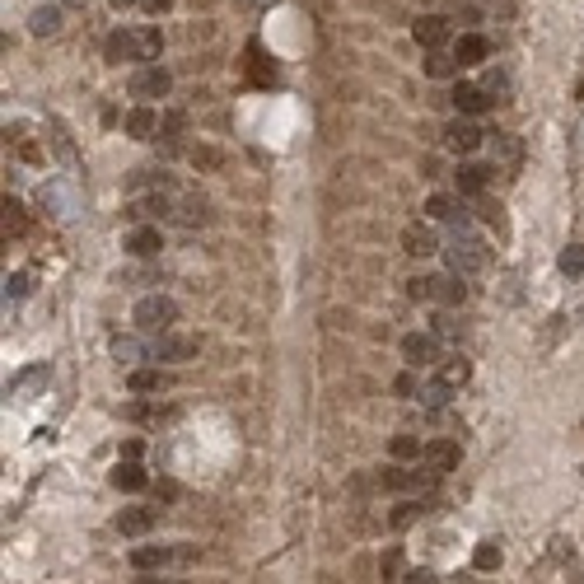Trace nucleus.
Here are the masks:
<instances>
[{"instance_id": "1", "label": "nucleus", "mask_w": 584, "mask_h": 584, "mask_svg": "<svg viewBox=\"0 0 584 584\" xmlns=\"http://www.w3.org/2000/svg\"><path fill=\"white\" fill-rule=\"evenodd\" d=\"M159 52H164V33L159 29H118L113 38L103 42L108 61H150V66H159Z\"/></svg>"}, {"instance_id": "2", "label": "nucleus", "mask_w": 584, "mask_h": 584, "mask_svg": "<svg viewBox=\"0 0 584 584\" xmlns=\"http://www.w3.org/2000/svg\"><path fill=\"white\" fill-rule=\"evenodd\" d=\"M444 258H449V271L454 276H477L491 267V248L472 234H454V243L444 248Z\"/></svg>"}, {"instance_id": "3", "label": "nucleus", "mask_w": 584, "mask_h": 584, "mask_svg": "<svg viewBox=\"0 0 584 584\" xmlns=\"http://www.w3.org/2000/svg\"><path fill=\"white\" fill-rule=\"evenodd\" d=\"M131 323L141 327V332H169V327L178 323V299H169V295H146V299L131 309Z\"/></svg>"}, {"instance_id": "4", "label": "nucleus", "mask_w": 584, "mask_h": 584, "mask_svg": "<svg viewBox=\"0 0 584 584\" xmlns=\"http://www.w3.org/2000/svg\"><path fill=\"white\" fill-rule=\"evenodd\" d=\"M463 276H411L407 281V295L411 299H439V304H463Z\"/></svg>"}, {"instance_id": "5", "label": "nucleus", "mask_w": 584, "mask_h": 584, "mask_svg": "<svg viewBox=\"0 0 584 584\" xmlns=\"http://www.w3.org/2000/svg\"><path fill=\"white\" fill-rule=\"evenodd\" d=\"M131 99H141V103H150V99H169V89H174V75L164 71V66H141L131 75Z\"/></svg>"}, {"instance_id": "6", "label": "nucleus", "mask_w": 584, "mask_h": 584, "mask_svg": "<svg viewBox=\"0 0 584 584\" xmlns=\"http://www.w3.org/2000/svg\"><path fill=\"white\" fill-rule=\"evenodd\" d=\"M202 351L197 337H178V332H159L155 346H150V360H164V365H183V360H192Z\"/></svg>"}, {"instance_id": "7", "label": "nucleus", "mask_w": 584, "mask_h": 584, "mask_svg": "<svg viewBox=\"0 0 584 584\" xmlns=\"http://www.w3.org/2000/svg\"><path fill=\"white\" fill-rule=\"evenodd\" d=\"M444 146H449L454 155H472V150L486 146V131L472 122V118H454L449 127H444Z\"/></svg>"}, {"instance_id": "8", "label": "nucleus", "mask_w": 584, "mask_h": 584, "mask_svg": "<svg viewBox=\"0 0 584 584\" xmlns=\"http://www.w3.org/2000/svg\"><path fill=\"white\" fill-rule=\"evenodd\" d=\"M402 360L411 370H430V365H439V342L430 337V332H407L402 337Z\"/></svg>"}, {"instance_id": "9", "label": "nucleus", "mask_w": 584, "mask_h": 584, "mask_svg": "<svg viewBox=\"0 0 584 584\" xmlns=\"http://www.w3.org/2000/svg\"><path fill=\"white\" fill-rule=\"evenodd\" d=\"M426 215L439 220V225H454V230L467 225V206H463V197H449V192H435V197L426 202Z\"/></svg>"}, {"instance_id": "10", "label": "nucleus", "mask_w": 584, "mask_h": 584, "mask_svg": "<svg viewBox=\"0 0 584 584\" xmlns=\"http://www.w3.org/2000/svg\"><path fill=\"white\" fill-rule=\"evenodd\" d=\"M411 38L421 42L426 52H439L444 42H449V19H444V14H421L411 24Z\"/></svg>"}, {"instance_id": "11", "label": "nucleus", "mask_w": 584, "mask_h": 584, "mask_svg": "<svg viewBox=\"0 0 584 584\" xmlns=\"http://www.w3.org/2000/svg\"><path fill=\"white\" fill-rule=\"evenodd\" d=\"M435 482V472H407V467H383L379 486L383 491H426Z\"/></svg>"}, {"instance_id": "12", "label": "nucleus", "mask_w": 584, "mask_h": 584, "mask_svg": "<svg viewBox=\"0 0 584 584\" xmlns=\"http://www.w3.org/2000/svg\"><path fill=\"white\" fill-rule=\"evenodd\" d=\"M421 463H426V472H449V467H458V444L454 439H430L426 449H421Z\"/></svg>"}, {"instance_id": "13", "label": "nucleus", "mask_w": 584, "mask_h": 584, "mask_svg": "<svg viewBox=\"0 0 584 584\" xmlns=\"http://www.w3.org/2000/svg\"><path fill=\"white\" fill-rule=\"evenodd\" d=\"M449 99H454V108H458L463 118H477V113H486V108L495 103L482 85H467V80H463V85H454V94H449Z\"/></svg>"}, {"instance_id": "14", "label": "nucleus", "mask_w": 584, "mask_h": 584, "mask_svg": "<svg viewBox=\"0 0 584 584\" xmlns=\"http://www.w3.org/2000/svg\"><path fill=\"white\" fill-rule=\"evenodd\" d=\"M174 192H155V197H131L127 202V215L131 220H150V215H169L174 220Z\"/></svg>"}, {"instance_id": "15", "label": "nucleus", "mask_w": 584, "mask_h": 584, "mask_svg": "<svg viewBox=\"0 0 584 584\" xmlns=\"http://www.w3.org/2000/svg\"><path fill=\"white\" fill-rule=\"evenodd\" d=\"M174 220L183 230H202L206 220H211V202L206 197H178L174 202Z\"/></svg>"}, {"instance_id": "16", "label": "nucleus", "mask_w": 584, "mask_h": 584, "mask_svg": "<svg viewBox=\"0 0 584 584\" xmlns=\"http://www.w3.org/2000/svg\"><path fill=\"white\" fill-rule=\"evenodd\" d=\"M402 248H407L411 258H430V253H444L430 225H407V230H402Z\"/></svg>"}, {"instance_id": "17", "label": "nucleus", "mask_w": 584, "mask_h": 584, "mask_svg": "<svg viewBox=\"0 0 584 584\" xmlns=\"http://www.w3.org/2000/svg\"><path fill=\"white\" fill-rule=\"evenodd\" d=\"M491 57V42L482 38V33H463L458 42H454V61L458 66H482Z\"/></svg>"}, {"instance_id": "18", "label": "nucleus", "mask_w": 584, "mask_h": 584, "mask_svg": "<svg viewBox=\"0 0 584 584\" xmlns=\"http://www.w3.org/2000/svg\"><path fill=\"white\" fill-rule=\"evenodd\" d=\"M159 248H164V239H159L155 225H136V230L127 234V253H131V258H159Z\"/></svg>"}, {"instance_id": "19", "label": "nucleus", "mask_w": 584, "mask_h": 584, "mask_svg": "<svg viewBox=\"0 0 584 584\" xmlns=\"http://www.w3.org/2000/svg\"><path fill=\"white\" fill-rule=\"evenodd\" d=\"M127 388L131 393H164V388H174V374L169 370H131V379H127Z\"/></svg>"}, {"instance_id": "20", "label": "nucleus", "mask_w": 584, "mask_h": 584, "mask_svg": "<svg viewBox=\"0 0 584 584\" xmlns=\"http://www.w3.org/2000/svg\"><path fill=\"white\" fill-rule=\"evenodd\" d=\"M159 113H155V108L150 103H141V108H131V113H127V136H136V141H150V136L159 131Z\"/></svg>"}, {"instance_id": "21", "label": "nucleus", "mask_w": 584, "mask_h": 584, "mask_svg": "<svg viewBox=\"0 0 584 584\" xmlns=\"http://www.w3.org/2000/svg\"><path fill=\"white\" fill-rule=\"evenodd\" d=\"M454 183H458V197H482V187L491 183V169H482V164H458Z\"/></svg>"}, {"instance_id": "22", "label": "nucleus", "mask_w": 584, "mask_h": 584, "mask_svg": "<svg viewBox=\"0 0 584 584\" xmlns=\"http://www.w3.org/2000/svg\"><path fill=\"white\" fill-rule=\"evenodd\" d=\"M155 510H146V505H131V510H122L118 514V528H122V533L127 538H141V533H150V528H155Z\"/></svg>"}, {"instance_id": "23", "label": "nucleus", "mask_w": 584, "mask_h": 584, "mask_svg": "<svg viewBox=\"0 0 584 584\" xmlns=\"http://www.w3.org/2000/svg\"><path fill=\"white\" fill-rule=\"evenodd\" d=\"M169 561H178V547H136L131 551L136 570H155V566H169Z\"/></svg>"}, {"instance_id": "24", "label": "nucleus", "mask_w": 584, "mask_h": 584, "mask_svg": "<svg viewBox=\"0 0 584 584\" xmlns=\"http://www.w3.org/2000/svg\"><path fill=\"white\" fill-rule=\"evenodd\" d=\"M29 29H33L38 38H52V33L61 29V10H57V5H38V10L29 14Z\"/></svg>"}, {"instance_id": "25", "label": "nucleus", "mask_w": 584, "mask_h": 584, "mask_svg": "<svg viewBox=\"0 0 584 584\" xmlns=\"http://www.w3.org/2000/svg\"><path fill=\"white\" fill-rule=\"evenodd\" d=\"M444 388H449V393H458V388L472 379V365H467V360H444V365H439V374H435Z\"/></svg>"}, {"instance_id": "26", "label": "nucleus", "mask_w": 584, "mask_h": 584, "mask_svg": "<svg viewBox=\"0 0 584 584\" xmlns=\"http://www.w3.org/2000/svg\"><path fill=\"white\" fill-rule=\"evenodd\" d=\"M113 486L118 491H141L146 486V467L141 463H118L113 467Z\"/></svg>"}, {"instance_id": "27", "label": "nucleus", "mask_w": 584, "mask_h": 584, "mask_svg": "<svg viewBox=\"0 0 584 584\" xmlns=\"http://www.w3.org/2000/svg\"><path fill=\"white\" fill-rule=\"evenodd\" d=\"M463 66L454 61V52H430V57H426V75L430 80H449V75H458Z\"/></svg>"}, {"instance_id": "28", "label": "nucleus", "mask_w": 584, "mask_h": 584, "mask_svg": "<svg viewBox=\"0 0 584 584\" xmlns=\"http://www.w3.org/2000/svg\"><path fill=\"white\" fill-rule=\"evenodd\" d=\"M192 164L206 169V174H215V169H225V155H220L215 146H192Z\"/></svg>"}, {"instance_id": "29", "label": "nucleus", "mask_w": 584, "mask_h": 584, "mask_svg": "<svg viewBox=\"0 0 584 584\" xmlns=\"http://www.w3.org/2000/svg\"><path fill=\"white\" fill-rule=\"evenodd\" d=\"M421 514H426V505H421V500H402V505H398L393 514H388V523H393V528H407V523H416Z\"/></svg>"}, {"instance_id": "30", "label": "nucleus", "mask_w": 584, "mask_h": 584, "mask_svg": "<svg viewBox=\"0 0 584 584\" xmlns=\"http://www.w3.org/2000/svg\"><path fill=\"white\" fill-rule=\"evenodd\" d=\"M183 127H187V118H183V113H164V122H159V141H164V146H178Z\"/></svg>"}, {"instance_id": "31", "label": "nucleus", "mask_w": 584, "mask_h": 584, "mask_svg": "<svg viewBox=\"0 0 584 584\" xmlns=\"http://www.w3.org/2000/svg\"><path fill=\"white\" fill-rule=\"evenodd\" d=\"M472 566H477V570H495V566H500V542H477V551H472Z\"/></svg>"}, {"instance_id": "32", "label": "nucleus", "mask_w": 584, "mask_h": 584, "mask_svg": "<svg viewBox=\"0 0 584 584\" xmlns=\"http://www.w3.org/2000/svg\"><path fill=\"white\" fill-rule=\"evenodd\" d=\"M421 449H426V444L416 435H398L393 439V458H421Z\"/></svg>"}, {"instance_id": "33", "label": "nucleus", "mask_w": 584, "mask_h": 584, "mask_svg": "<svg viewBox=\"0 0 584 584\" xmlns=\"http://www.w3.org/2000/svg\"><path fill=\"white\" fill-rule=\"evenodd\" d=\"M379 575H383V584H393L398 575H402V551L393 547V551H383V561H379Z\"/></svg>"}, {"instance_id": "34", "label": "nucleus", "mask_w": 584, "mask_h": 584, "mask_svg": "<svg viewBox=\"0 0 584 584\" xmlns=\"http://www.w3.org/2000/svg\"><path fill=\"white\" fill-rule=\"evenodd\" d=\"M29 286H33V276H29V271L5 276V295H10V299H24V295H29Z\"/></svg>"}, {"instance_id": "35", "label": "nucleus", "mask_w": 584, "mask_h": 584, "mask_svg": "<svg viewBox=\"0 0 584 584\" xmlns=\"http://www.w3.org/2000/svg\"><path fill=\"white\" fill-rule=\"evenodd\" d=\"M491 155H495V159H519V141H514V136H505V131H500L495 141H491Z\"/></svg>"}, {"instance_id": "36", "label": "nucleus", "mask_w": 584, "mask_h": 584, "mask_svg": "<svg viewBox=\"0 0 584 584\" xmlns=\"http://www.w3.org/2000/svg\"><path fill=\"white\" fill-rule=\"evenodd\" d=\"M561 271H566V276H579V271H584V248H579V243H570L566 253H561Z\"/></svg>"}, {"instance_id": "37", "label": "nucleus", "mask_w": 584, "mask_h": 584, "mask_svg": "<svg viewBox=\"0 0 584 584\" xmlns=\"http://www.w3.org/2000/svg\"><path fill=\"white\" fill-rule=\"evenodd\" d=\"M24 230V206L14 197H5V234H19Z\"/></svg>"}, {"instance_id": "38", "label": "nucleus", "mask_w": 584, "mask_h": 584, "mask_svg": "<svg viewBox=\"0 0 584 584\" xmlns=\"http://www.w3.org/2000/svg\"><path fill=\"white\" fill-rule=\"evenodd\" d=\"M113 355H118V360H136V355H141V346H136L131 337H118V342H113Z\"/></svg>"}, {"instance_id": "39", "label": "nucleus", "mask_w": 584, "mask_h": 584, "mask_svg": "<svg viewBox=\"0 0 584 584\" xmlns=\"http://www.w3.org/2000/svg\"><path fill=\"white\" fill-rule=\"evenodd\" d=\"M393 388H398L402 398H421V383H416L411 374H398V383H393Z\"/></svg>"}, {"instance_id": "40", "label": "nucleus", "mask_w": 584, "mask_h": 584, "mask_svg": "<svg viewBox=\"0 0 584 584\" xmlns=\"http://www.w3.org/2000/svg\"><path fill=\"white\" fill-rule=\"evenodd\" d=\"M155 495L164 500V505H169V500H178V482H169V477H159V482H155Z\"/></svg>"}, {"instance_id": "41", "label": "nucleus", "mask_w": 584, "mask_h": 584, "mask_svg": "<svg viewBox=\"0 0 584 584\" xmlns=\"http://www.w3.org/2000/svg\"><path fill=\"white\" fill-rule=\"evenodd\" d=\"M127 416H131V421H150V416H159V411H155L150 402H131V407H127Z\"/></svg>"}, {"instance_id": "42", "label": "nucleus", "mask_w": 584, "mask_h": 584, "mask_svg": "<svg viewBox=\"0 0 584 584\" xmlns=\"http://www.w3.org/2000/svg\"><path fill=\"white\" fill-rule=\"evenodd\" d=\"M402 584H439V579H435V570H407Z\"/></svg>"}, {"instance_id": "43", "label": "nucleus", "mask_w": 584, "mask_h": 584, "mask_svg": "<svg viewBox=\"0 0 584 584\" xmlns=\"http://www.w3.org/2000/svg\"><path fill=\"white\" fill-rule=\"evenodd\" d=\"M122 458H127V463L141 458V439H127V444H122Z\"/></svg>"}, {"instance_id": "44", "label": "nucleus", "mask_w": 584, "mask_h": 584, "mask_svg": "<svg viewBox=\"0 0 584 584\" xmlns=\"http://www.w3.org/2000/svg\"><path fill=\"white\" fill-rule=\"evenodd\" d=\"M141 5H146L150 14H164V10H174V0H141Z\"/></svg>"}, {"instance_id": "45", "label": "nucleus", "mask_w": 584, "mask_h": 584, "mask_svg": "<svg viewBox=\"0 0 584 584\" xmlns=\"http://www.w3.org/2000/svg\"><path fill=\"white\" fill-rule=\"evenodd\" d=\"M108 5H113V10H127V5H136V0H108Z\"/></svg>"}, {"instance_id": "46", "label": "nucleus", "mask_w": 584, "mask_h": 584, "mask_svg": "<svg viewBox=\"0 0 584 584\" xmlns=\"http://www.w3.org/2000/svg\"><path fill=\"white\" fill-rule=\"evenodd\" d=\"M136 584H164V579H136Z\"/></svg>"}]
</instances>
